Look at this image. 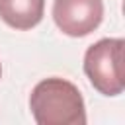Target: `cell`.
<instances>
[{
    "instance_id": "6da1fadb",
    "label": "cell",
    "mask_w": 125,
    "mask_h": 125,
    "mask_svg": "<svg viewBox=\"0 0 125 125\" xmlns=\"http://www.w3.org/2000/svg\"><path fill=\"white\" fill-rule=\"evenodd\" d=\"M29 109L37 125H84L86 107L80 90L59 76L43 78L29 96Z\"/></svg>"
},
{
    "instance_id": "7a4b0ae2",
    "label": "cell",
    "mask_w": 125,
    "mask_h": 125,
    "mask_svg": "<svg viewBox=\"0 0 125 125\" xmlns=\"http://www.w3.org/2000/svg\"><path fill=\"white\" fill-rule=\"evenodd\" d=\"M121 37H105L90 45L84 53V72L90 84L104 96H119L125 90Z\"/></svg>"
},
{
    "instance_id": "3957f363",
    "label": "cell",
    "mask_w": 125,
    "mask_h": 125,
    "mask_svg": "<svg viewBox=\"0 0 125 125\" xmlns=\"http://www.w3.org/2000/svg\"><path fill=\"white\" fill-rule=\"evenodd\" d=\"M53 20L68 37H84L96 31L104 20L102 0H55Z\"/></svg>"
},
{
    "instance_id": "277c9868",
    "label": "cell",
    "mask_w": 125,
    "mask_h": 125,
    "mask_svg": "<svg viewBox=\"0 0 125 125\" xmlns=\"http://www.w3.org/2000/svg\"><path fill=\"white\" fill-rule=\"evenodd\" d=\"M45 14V0H0V20L20 31L35 27Z\"/></svg>"
},
{
    "instance_id": "5b68a950",
    "label": "cell",
    "mask_w": 125,
    "mask_h": 125,
    "mask_svg": "<svg viewBox=\"0 0 125 125\" xmlns=\"http://www.w3.org/2000/svg\"><path fill=\"white\" fill-rule=\"evenodd\" d=\"M0 76H2V64H0Z\"/></svg>"
}]
</instances>
